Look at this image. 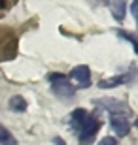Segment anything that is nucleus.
I'll return each mask as SVG.
<instances>
[{"label":"nucleus","mask_w":138,"mask_h":145,"mask_svg":"<svg viewBox=\"0 0 138 145\" xmlns=\"http://www.w3.org/2000/svg\"><path fill=\"white\" fill-rule=\"evenodd\" d=\"M70 126L78 134V141L81 145H89L93 143L96 132L100 128V121L96 115H91L87 109L78 108L70 113Z\"/></svg>","instance_id":"obj_1"},{"label":"nucleus","mask_w":138,"mask_h":145,"mask_svg":"<svg viewBox=\"0 0 138 145\" xmlns=\"http://www.w3.org/2000/svg\"><path fill=\"white\" fill-rule=\"evenodd\" d=\"M48 81H49V85H51V92H53L57 98H61V100H70V98H74L76 89H74V85L68 81V77H66L64 74L51 72V74H48Z\"/></svg>","instance_id":"obj_2"},{"label":"nucleus","mask_w":138,"mask_h":145,"mask_svg":"<svg viewBox=\"0 0 138 145\" xmlns=\"http://www.w3.org/2000/svg\"><path fill=\"white\" fill-rule=\"evenodd\" d=\"M17 55V38L10 28H0V62L11 60Z\"/></svg>","instance_id":"obj_3"},{"label":"nucleus","mask_w":138,"mask_h":145,"mask_svg":"<svg viewBox=\"0 0 138 145\" xmlns=\"http://www.w3.org/2000/svg\"><path fill=\"white\" fill-rule=\"evenodd\" d=\"M95 104L98 108L106 109L110 113V117H116V115H121V117H133V111L123 100H117V98H100V100H95Z\"/></svg>","instance_id":"obj_4"},{"label":"nucleus","mask_w":138,"mask_h":145,"mask_svg":"<svg viewBox=\"0 0 138 145\" xmlns=\"http://www.w3.org/2000/svg\"><path fill=\"white\" fill-rule=\"evenodd\" d=\"M66 77L74 85V89H89L91 87V72H89V66H85V64L72 68V72Z\"/></svg>","instance_id":"obj_5"},{"label":"nucleus","mask_w":138,"mask_h":145,"mask_svg":"<svg viewBox=\"0 0 138 145\" xmlns=\"http://www.w3.org/2000/svg\"><path fill=\"white\" fill-rule=\"evenodd\" d=\"M134 79V68L129 74H121V75H116V77H110V79H100L98 81V87L100 89H114V87H119L123 83H131Z\"/></svg>","instance_id":"obj_6"},{"label":"nucleus","mask_w":138,"mask_h":145,"mask_svg":"<svg viewBox=\"0 0 138 145\" xmlns=\"http://www.w3.org/2000/svg\"><path fill=\"white\" fill-rule=\"evenodd\" d=\"M110 126L117 136H129V132H131V119L121 117V115L110 117Z\"/></svg>","instance_id":"obj_7"},{"label":"nucleus","mask_w":138,"mask_h":145,"mask_svg":"<svg viewBox=\"0 0 138 145\" xmlns=\"http://www.w3.org/2000/svg\"><path fill=\"white\" fill-rule=\"evenodd\" d=\"M108 8L112 10V15L117 23L125 21V15H127V2L125 0H112V2H108Z\"/></svg>","instance_id":"obj_8"},{"label":"nucleus","mask_w":138,"mask_h":145,"mask_svg":"<svg viewBox=\"0 0 138 145\" xmlns=\"http://www.w3.org/2000/svg\"><path fill=\"white\" fill-rule=\"evenodd\" d=\"M27 100L21 96V94H15V96L10 98V102H8V108H10V111L13 113H25L27 111Z\"/></svg>","instance_id":"obj_9"},{"label":"nucleus","mask_w":138,"mask_h":145,"mask_svg":"<svg viewBox=\"0 0 138 145\" xmlns=\"http://www.w3.org/2000/svg\"><path fill=\"white\" fill-rule=\"evenodd\" d=\"M0 145H17L15 138L11 136V132L4 126H0Z\"/></svg>","instance_id":"obj_10"},{"label":"nucleus","mask_w":138,"mask_h":145,"mask_svg":"<svg viewBox=\"0 0 138 145\" xmlns=\"http://www.w3.org/2000/svg\"><path fill=\"white\" fill-rule=\"evenodd\" d=\"M116 32H117V36H121L123 40H129L131 45H133V51L138 53V42H136V38H134V34H129V32H125V30H116Z\"/></svg>","instance_id":"obj_11"},{"label":"nucleus","mask_w":138,"mask_h":145,"mask_svg":"<svg viewBox=\"0 0 138 145\" xmlns=\"http://www.w3.org/2000/svg\"><path fill=\"white\" fill-rule=\"evenodd\" d=\"M98 145H119L117 143L116 138H112V136H108V138H104V140H100V143Z\"/></svg>","instance_id":"obj_12"},{"label":"nucleus","mask_w":138,"mask_h":145,"mask_svg":"<svg viewBox=\"0 0 138 145\" xmlns=\"http://www.w3.org/2000/svg\"><path fill=\"white\" fill-rule=\"evenodd\" d=\"M131 13L134 15V19H138V2H134V4L131 6Z\"/></svg>","instance_id":"obj_13"},{"label":"nucleus","mask_w":138,"mask_h":145,"mask_svg":"<svg viewBox=\"0 0 138 145\" xmlns=\"http://www.w3.org/2000/svg\"><path fill=\"white\" fill-rule=\"evenodd\" d=\"M53 143L55 145H66V143H64V140H61V138H53Z\"/></svg>","instance_id":"obj_14"}]
</instances>
